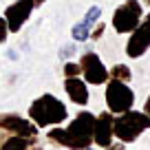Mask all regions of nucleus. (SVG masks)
I'll list each match as a JSON object with an SVG mask.
<instances>
[{"label": "nucleus", "instance_id": "f257e3e1", "mask_svg": "<svg viewBox=\"0 0 150 150\" xmlns=\"http://www.w3.org/2000/svg\"><path fill=\"white\" fill-rule=\"evenodd\" d=\"M93 126H95L93 112L82 110L66 128L55 126L53 130H49L47 139L51 144H57L69 150H91V146H93Z\"/></svg>", "mask_w": 150, "mask_h": 150}, {"label": "nucleus", "instance_id": "f03ea898", "mask_svg": "<svg viewBox=\"0 0 150 150\" xmlns=\"http://www.w3.org/2000/svg\"><path fill=\"white\" fill-rule=\"evenodd\" d=\"M66 117H69L66 106H64L57 97H53L51 93L40 95V97L33 99L31 106H29V119H31L38 128L60 126Z\"/></svg>", "mask_w": 150, "mask_h": 150}, {"label": "nucleus", "instance_id": "7ed1b4c3", "mask_svg": "<svg viewBox=\"0 0 150 150\" xmlns=\"http://www.w3.org/2000/svg\"><path fill=\"white\" fill-rule=\"evenodd\" d=\"M150 128V119L146 112H137V110H126L122 112L117 119H115V137H117L119 141H124V144H132V141H137L141 135H144V130H148Z\"/></svg>", "mask_w": 150, "mask_h": 150}, {"label": "nucleus", "instance_id": "20e7f679", "mask_svg": "<svg viewBox=\"0 0 150 150\" xmlns=\"http://www.w3.org/2000/svg\"><path fill=\"white\" fill-rule=\"evenodd\" d=\"M144 18V7L139 5V0H126L124 5H119L112 13V29L124 35V33H130L137 24Z\"/></svg>", "mask_w": 150, "mask_h": 150}, {"label": "nucleus", "instance_id": "39448f33", "mask_svg": "<svg viewBox=\"0 0 150 150\" xmlns=\"http://www.w3.org/2000/svg\"><path fill=\"white\" fill-rule=\"evenodd\" d=\"M135 104V93L126 86V82L110 77V82H106V106L110 112H126Z\"/></svg>", "mask_w": 150, "mask_h": 150}, {"label": "nucleus", "instance_id": "423d86ee", "mask_svg": "<svg viewBox=\"0 0 150 150\" xmlns=\"http://www.w3.org/2000/svg\"><path fill=\"white\" fill-rule=\"evenodd\" d=\"M150 49V13H146V18H141V22L130 31V38L126 42V55L137 60Z\"/></svg>", "mask_w": 150, "mask_h": 150}, {"label": "nucleus", "instance_id": "0eeeda50", "mask_svg": "<svg viewBox=\"0 0 150 150\" xmlns=\"http://www.w3.org/2000/svg\"><path fill=\"white\" fill-rule=\"evenodd\" d=\"M80 66H82V75H84V80L88 82V84H93V86L106 84L108 77H110L108 71H106V66H104L102 60H99V55H97V53H93V51H88V53L82 55Z\"/></svg>", "mask_w": 150, "mask_h": 150}, {"label": "nucleus", "instance_id": "6e6552de", "mask_svg": "<svg viewBox=\"0 0 150 150\" xmlns=\"http://www.w3.org/2000/svg\"><path fill=\"white\" fill-rule=\"evenodd\" d=\"M40 128L31 122L24 119L16 112H2L0 115V132H9V135H22V137H38Z\"/></svg>", "mask_w": 150, "mask_h": 150}, {"label": "nucleus", "instance_id": "1a4fd4ad", "mask_svg": "<svg viewBox=\"0 0 150 150\" xmlns=\"http://www.w3.org/2000/svg\"><path fill=\"white\" fill-rule=\"evenodd\" d=\"M33 9H35V2H33V0H16V2H11L5 9V20H7V24H9V31L18 33L20 29H22V24L29 20V16H31Z\"/></svg>", "mask_w": 150, "mask_h": 150}, {"label": "nucleus", "instance_id": "9d476101", "mask_svg": "<svg viewBox=\"0 0 150 150\" xmlns=\"http://www.w3.org/2000/svg\"><path fill=\"white\" fill-rule=\"evenodd\" d=\"M112 137H115V117L112 112H102L95 117V126H93V141L102 148L112 144Z\"/></svg>", "mask_w": 150, "mask_h": 150}, {"label": "nucleus", "instance_id": "9b49d317", "mask_svg": "<svg viewBox=\"0 0 150 150\" xmlns=\"http://www.w3.org/2000/svg\"><path fill=\"white\" fill-rule=\"evenodd\" d=\"M0 150H42V144H40L38 137L0 132Z\"/></svg>", "mask_w": 150, "mask_h": 150}, {"label": "nucleus", "instance_id": "f8f14e48", "mask_svg": "<svg viewBox=\"0 0 150 150\" xmlns=\"http://www.w3.org/2000/svg\"><path fill=\"white\" fill-rule=\"evenodd\" d=\"M99 16H102V7H97V5H93L88 11H86L84 18L71 29V35H73L75 42H84L86 38L91 35V29H93V24L99 20Z\"/></svg>", "mask_w": 150, "mask_h": 150}, {"label": "nucleus", "instance_id": "ddd939ff", "mask_svg": "<svg viewBox=\"0 0 150 150\" xmlns=\"http://www.w3.org/2000/svg\"><path fill=\"white\" fill-rule=\"evenodd\" d=\"M64 91L73 104H77V106H86L88 104V88H86L84 80H80V77H66Z\"/></svg>", "mask_w": 150, "mask_h": 150}, {"label": "nucleus", "instance_id": "4468645a", "mask_svg": "<svg viewBox=\"0 0 150 150\" xmlns=\"http://www.w3.org/2000/svg\"><path fill=\"white\" fill-rule=\"evenodd\" d=\"M108 75H110V77H115V80H122V82H130V80H132V71L128 69L126 64H115Z\"/></svg>", "mask_w": 150, "mask_h": 150}, {"label": "nucleus", "instance_id": "2eb2a0df", "mask_svg": "<svg viewBox=\"0 0 150 150\" xmlns=\"http://www.w3.org/2000/svg\"><path fill=\"white\" fill-rule=\"evenodd\" d=\"M64 75L66 77H80L82 75V66L75 64V62H66L64 64Z\"/></svg>", "mask_w": 150, "mask_h": 150}, {"label": "nucleus", "instance_id": "dca6fc26", "mask_svg": "<svg viewBox=\"0 0 150 150\" xmlns=\"http://www.w3.org/2000/svg\"><path fill=\"white\" fill-rule=\"evenodd\" d=\"M7 35H9V24H7L5 16H0V44L7 42Z\"/></svg>", "mask_w": 150, "mask_h": 150}, {"label": "nucleus", "instance_id": "f3484780", "mask_svg": "<svg viewBox=\"0 0 150 150\" xmlns=\"http://www.w3.org/2000/svg\"><path fill=\"white\" fill-rule=\"evenodd\" d=\"M104 24H97V27H95V31H91V38H93V40H99V38H102V33H104Z\"/></svg>", "mask_w": 150, "mask_h": 150}, {"label": "nucleus", "instance_id": "a211bd4d", "mask_svg": "<svg viewBox=\"0 0 150 150\" xmlns=\"http://www.w3.org/2000/svg\"><path fill=\"white\" fill-rule=\"evenodd\" d=\"M71 53H75V44H71V47H66L64 51H62V57H69Z\"/></svg>", "mask_w": 150, "mask_h": 150}, {"label": "nucleus", "instance_id": "6ab92c4d", "mask_svg": "<svg viewBox=\"0 0 150 150\" xmlns=\"http://www.w3.org/2000/svg\"><path fill=\"white\" fill-rule=\"evenodd\" d=\"M106 150H124V141H119V144H110V146H106Z\"/></svg>", "mask_w": 150, "mask_h": 150}, {"label": "nucleus", "instance_id": "aec40b11", "mask_svg": "<svg viewBox=\"0 0 150 150\" xmlns=\"http://www.w3.org/2000/svg\"><path fill=\"white\" fill-rule=\"evenodd\" d=\"M144 112L148 115V119H150V95H148V99H146V104H144Z\"/></svg>", "mask_w": 150, "mask_h": 150}, {"label": "nucleus", "instance_id": "412c9836", "mask_svg": "<svg viewBox=\"0 0 150 150\" xmlns=\"http://www.w3.org/2000/svg\"><path fill=\"white\" fill-rule=\"evenodd\" d=\"M33 2H35V7H40V5L44 2V0H33Z\"/></svg>", "mask_w": 150, "mask_h": 150}, {"label": "nucleus", "instance_id": "4be33fe9", "mask_svg": "<svg viewBox=\"0 0 150 150\" xmlns=\"http://www.w3.org/2000/svg\"><path fill=\"white\" fill-rule=\"evenodd\" d=\"M148 5H150V0H148Z\"/></svg>", "mask_w": 150, "mask_h": 150}]
</instances>
